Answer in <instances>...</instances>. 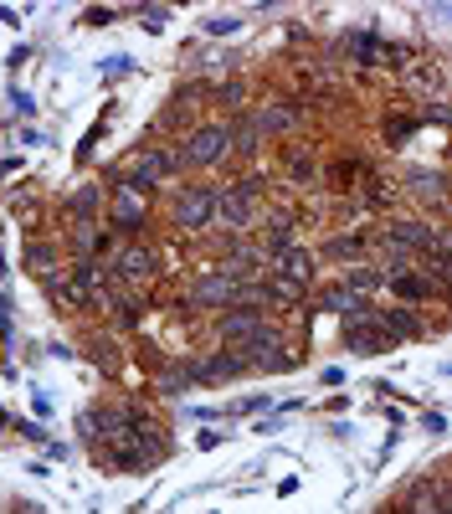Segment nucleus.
Segmentation results:
<instances>
[{
  "mask_svg": "<svg viewBox=\"0 0 452 514\" xmlns=\"http://www.w3.org/2000/svg\"><path fill=\"white\" fill-rule=\"evenodd\" d=\"M221 144H226V128H201V134L190 139L185 160H190V165H211V160L221 155Z\"/></svg>",
  "mask_w": 452,
  "mask_h": 514,
  "instance_id": "nucleus-1",
  "label": "nucleus"
},
{
  "mask_svg": "<svg viewBox=\"0 0 452 514\" xmlns=\"http://www.w3.org/2000/svg\"><path fill=\"white\" fill-rule=\"evenodd\" d=\"M211 206H216V201H211L206 190H196V196H185V201H180V222H185V226H201V222L211 217Z\"/></svg>",
  "mask_w": 452,
  "mask_h": 514,
  "instance_id": "nucleus-2",
  "label": "nucleus"
},
{
  "mask_svg": "<svg viewBox=\"0 0 452 514\" xmlns=\"http://www.w3.org/2000/svg\"><path fill=\"white\" fill-rule=\"evenodd\" d=\"M165 170H170V160H165V155H149V160H139V165H134V180H128V185H149V180H160Z\"/></svg>",
  "mask_w": 452,
  "mask_h": 514,
  "instance_id": "nucleus-3",
  "label": "nucleus"
},
{
  "mask_svg": "<svg viewBox=\"0 0 452 514\" xmlns=\"http://www.w3.org/2000/svg\"><path fill=\"white\" fill-rule=\"evenodd\" d=\"M226 334H231V339H263V324L247 319V314H236V319H226Z\"/></svg>",
  "mask_w": 452,
  "mask_h": 514,
  "instance_id": "nucleus-4",
  "label": "nucleus"
},
{
  "mask_svg": "<svg viewBox=\"0 0 452 514\" xmlns=\"http://www.w3.org/2000/svg\"><path fill=\"white\" fill-rule=\"evenodd\" d=\"M123 273H149V257H139V252H128V257H123Z\"/></svg>",
  "mask_w": 452,
  "mask_h": 514,
  "instance_id": "nucleus-5",
  "label": "nucleus"
}]
</instances>
